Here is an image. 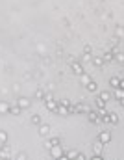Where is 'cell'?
Masks as SVG:
<instances>
[{"label": "cell", "instance_id": "cell-16", "mask_svg": "<svg viewBox=\"0 0 124 160\" xmlns=\"http://www.w3.org/2000/svg\"><path fill=\"white\" fill-rule=\"evenodd\" d=\"M91 160H104V158H102L100 155H94V157H93V158H91Z\"/></svg>", "mask_w": 124, "mask_h": 160}, {"label": "cell", "instance_id": "cell-12", "mask_svg": "<svg viewBox=\"0 0 124 160\" xmlns=\"http://www.w3.org/2000/svg\"><path fill=\"white\" fill-rule=\"evenodd\" d=\"M6 142H7V132L0 130V143H6Z\"/></svg>", "mask_w": 124, "mask_h": 160}, {"label": "cell", "instance_id": "cell-1", "mask_svg": "<svg viewBox=\"0 0 124 160\" xmlns=\"http://www.w3.org/2000/svg\"><path fill=\"white\" fill-rule=\"evenodd\" d=\"M50 155L54 157V160H57V158H61V157L65 155V149H63L61 145H56V147H52V149H50Z\"/></svg>", "mask_w": 124, "mask_h": 160}, {"label": "cell", "instance_id": "cell-7", "mask_svg": "<svg viewBox=\"0 0 124 160\" xmlns=\"http://www.w3.org/2000/svg\"><path fill=\"white\" fill-rule=\"evenodd\" d=\"M48 132H50V125H41V127H39V134H41V136H46Z\"/></svg>", "mask_w": 124, "mask_h": 160}, {"label": "cell", "instance_id": "cell-6", "mask_svg": "<svg viewBox=\"0 0 124 160\" xmlns=\"http://www.w3.org/2000/svg\"><path fill=\"white\" fill-rule=\"evenodd\" d=\"M19 106H21V110H22V108H28V106H30V99L21 97V99H19Z\"/></svg>", "mask_w": 124, "mask_h": 160}, {"label": "cell", "instance_id": "cell-2", "mask_svg": "<svg viewBox=\"0 0 124 160\" xmlns=\"http://www.w3.org/2000/svg\"><path fill=\"white\" fill-rule=\"evenodd\" d=\"M0 160H11V149L6 143L0 147Z\"/></svg>", "mask_w": 124, "mask_h": 160}, {"label": "cell", "instance_id": "cell-11", "mask_svg": "<svg viewBox=\"0 0 124 160\" xmlns=\"http://www.w3.org/2000/svg\"><path fill=\"white\" fill-rule=\"evenodd\" d=\"M109 123H119V116L113 114V112H109Z\"/></svg>", "mask_w": 124, "mask_h": 160}, {"label": "cell", "instance_id": "cell-19", "mask_svg": "<svg viewBox=\"0 0 124 160\" xmlns=\"http://www.w3.org/2000/svg\"><path fill=\"white\" fill-rule=\"evenodd\" d=\"M121 89H124V78H121Z\"/></svg>", "mask_w": 124, "mask_h": 160}, {"label": "cell", "instance_id": "cell-13", "mask_svg": "<svg viewBox=\"0 0 124 160\" xmlns=\"http://www.w3.org/2000/svg\"><path fill=\"white\" fill-rule=\"evenodd\" d=\"M78 155H80L78 151H69V153H67V157H69V160H74L76 157H78Z\"/></svg>", "mask_w": 124, "mask_h": 160}, {"label": "cell", "instance_id": "cell-4", "mask_svg": "<svg viewBox=\"0 0 124 160\" xmlns=\"http://www.w3.org/2000/svg\"><path fill=\"white\" fill-rule=\"evenodd\" d=\"M59 143H61L59 138H50V140L44 142V147H46V149H52V147H56V145H59Z\"/></svg>", "mask_w": 124, "mask_h": 160}, {"label": "cell", "instance_id": "cell-18", "mask_svg": "<svg viewBox=\"0 0 124 160\" xmlns=\"http://www.w3.org/2000/svg\"><path fill=\"white\" fill-rule=\"evenodd\" d=\"M57 160H69V157H67V155H63L61 158H57Z\"/></svg>", "mask_w": 124, "mask_h": 160}, {"label": "cell", "instance_id": "cell-10", "mask_svg": "<svg viewBox=\"0 0 124 160\" xmlns=\"http://www.w3.org/2000/svg\"><path fill=\"white\" fill-rule=\"evenodd\" d=\"M9 114L19 116V114H21V106H9Z\"/></svg>", "mask_w": 124, "mask_h": 160}, {"label": "cell", "instance_id": "cell-3", "mask_svg": "<svg viewBox=\"0 0 124 160\" xmlns=\"http://www.w3.org/2000/svg\"><path fill=\"white\" fill-rule=\"evenodd\" d=\"M98 142H100L102 145L109 143V142H111V134H109V132H100V134H98Z\"/></svg>", "mask_w": 124, "mask_h": 160}, {"label": "cell", "instance_id": "cell-15", "mask_svg": "<svg viewBox=\"0 0 124 160\" xmlns=\"http://www.w3.org/2000/svg\"><path fill=\"white\" fill-rule=\"evenodd\" d=\"M17 160H26V155H22V153H21V155L17 157Z\"/></svg>", "mask_w": 124, "mask_h": 160}, {"label": "cell", "instance_id": "cell-5", "mask_svg": "<svg viewBox=\"0 0 124 160\" xmlns=\"http://www.w3.org/2000/svg\"><path fill=\"white\" fill-rule=\"evenodd\" d=\"M111 97H113V93H111V91H100V95H98V99H100L102 102H109V101H111Z\"/></svg>", "mask_w": 124, "mask_h": 160}, {"label": "cell", "instance_id": "cell-9", "mask_svg": "<svg viewBox=\"0 0 124 160\" xmlns=\"http://www.w3.org/2000/svg\"><path fill=\"white\" fill-rule=\"evenodd\" d=\"M9 112V104L7 102H0V114H7Z\"/></svg>", "mask_w": 124, "mask_h": 160}, {"label": "cell", "instance_id": "cell-17", "mask_svg": "<svg viewBox=\"0 0 124 160\" xmlns=\"http://www.w3.org/2000/svg\"><path fill=\"white\" fill-rule=\"evenodd\" d=\"M74 160H85V157H83V155H78V157H76Z\"/></svg>", "mask_w": 124, "mask_h": 160}, {"label": "cell", "instance_id": "cell-8", "mask_svg": "<svg viewBox=\"0 0 124 160\" xmlns=\"http://www.w3.org/2000/svg\"><path fill=\"white\" fill-rule=\"evenodd\" d=\"M56 114H59V116H67V114H69V108H67V106H59V104H57V112H56Z\"/></svg>", "mask_w": 124, "mask_h": 160}, {"label": "cell", "instance_id": "cell-14", "mask_svg": "<svg viewBox=\"0 0 124 160\" xmlns=\"http://www.w3.org/2000/svg\"><path fill=\"white\" fill-rule=\"evenodd\" d=\"M32 123H34V125H39V127H41V118H39V116H32Z\"/></svg>", "mask_w": 124, "mask_h": 160}]
</instances>
